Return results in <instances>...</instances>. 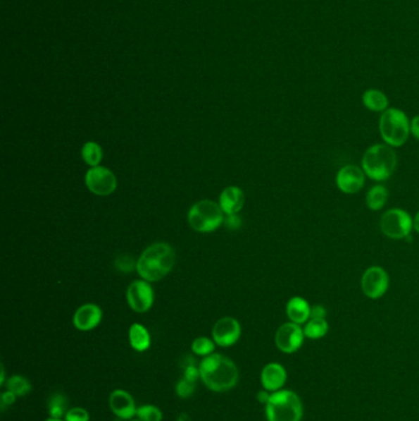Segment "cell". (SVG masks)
Instances as JSON below:
<instances>
[{
  "label": "cell",
  "instance_id": "13",
  "mask_svg": "<svg viewBox=\"0 0 419 421\" xmlns=\"http://www.w3.org/2000/svg\"><path fill=\"white\" fill-rule=\"evenodd\" d=\"M213 339L215 344L227 348L235 344L241 336V325L235 318L225 317L213 327Z\"/></svg>",
  "mask_w": 419,
  "mask_h": 421
},
{
  "label": "cell",
  "instance_id": "26",
  "mask_svg": "<svg viewBox=\"0 0 419 421\" xmlns=\"http://www.w3.org/2000/svg\"><path fill=\"white\" fill-rule=\"evenodd\" d=\"M8 391L14 393L16 397H24L31 391V383L23 376H13L8 381Z\"/></svg>",
  "mask_w": 419,
  "mask_h": 421
},
{
  "label": "cell",
  "instance_id": "3",
  "mask_svg": "<svg viewBox=\"0 0 419 421\" xmlns=\"http://www.w3.org/2000/svg\"><path fill=\"white\" fill-rule=\"evenodd\" d=\"M397 154L392 147L382 143L373 145L361 158V169L374 181L390 179L397 168Z\"/></svg>",
  "mask_w": 419,
  "mask_h": 421
},
{
  "label": "cell",
  "instance_id": "1",
  "mask_svg": "<svg viewBox=\"0 0 419 421\" xmlns=\"http://www.w3.org/2000/svg\"><path fill=\"white\" fill-rule=\"evenodd\" d=\"M202 382L214 392H225L237 386L239 370L230 358L220 353H212L199 365Z\"/></svg>",
  "mask_w": 419,
  "mask_h": 421
},
{
  "label": "cell",
  "instance_id": "2",
  "mask_svg": "<svg viewBox=\"0 0 419 421\" xmlns=\"http://www.w3.org/2000/svg\"><path fill=\"white\" fill-rule=\"evenodd\" d=\"M176 254L168 243H154L140 255L135 269L148 282L163 280L174 269Z\"/></svg>",
  "mask_w": 419,
  "mask_h": 421
},
{
  "label": "cell",
  "instance_id": "31",
  "mask_svg": "<svg viewBox=\"0 0 419 421\" xmlns=\"http://www.w3.org/2000/svg\"><path fill=\"white\" fill-rule=\"evenodd\" d=\"M15 401H16V396L14 393L10 392V391L3 393V396H1V410L4 412L5 408L13 405Z\"/></svg>",
  "mask_w": 419,
  "mask_h": 421
},
{
  "label": "cell",
  "instance_id": "30",
  "mask_svg": "<svg viewBox=\"0 0 419 421\" xmlns=\"http://www.w3.org/2000/svg\"><path fill=\"white\" fill-rule=\"evenodd\" d=\"M327 310L323 305H316L311 307V313H310V319H326Z\"/></svg>",
  "mask_w": 419,
  "mask_h": 421
},
{
  "label": "cell",
  "instance_id": "37",
  "mask_svg": "<svg viewBox=\"0 0 419 421\" xmlns=\"http://www.w3.org/2000/svg\"><path fill=\"white\" fill-rule=\"evenodd\" d=\"M46 421H62L61 419H54V417H49V420Z\"/></svg>",
  "mask_w": 419,
  "mask_h": 421
},
{
  "label": "cell",
  "instance_id": "23",
  "mask_svg": "<svg viewBox=\"0 0 419 421\" xmlns=\"http://www.w3.org/2000/svg\"><path fill=\"white\" fill-rule=\"evenodd\" d=\"M330 329L327 320L326 319H310L305 324L304 334L305 338L308 339L318 340L326 336Z\"/></svg>",
  "mask_w": 419,
  "mask_h": 421
},
{
  "label": "cell",
  "instance_id": "27",
  "mask_svg": "<svg viewBox=\"0 0 419 421\" xmlns=\"http://www.w3.org/2000/svg\"><path fill=\"white\" fill-rule=\"evenodd\" d=\"M215 349V341L201 336L192 343V351L199 356H209Z\"/></svg>",
  "mask_w": 419,
  "mask_h": 421
},
{
  "label": "cell",
  "instance_id": "38",
  "mask_svg": "<svg viewBox=\"0 0 419 421\" xmlns=\"http://www.w3.org/2000/svg\"><path fill=\"white\" fill-rule=\"evenodd\" d=\"M133 421H142V420H133Z\"/></svg>",
  "mask_w": 419,
  "mask_h": 421
},
{
  "label": "cell",
  "instance_id": "36",
  "mask_svg": "<svg viewBox=\"0 0 419 421\" xmlns=\"http://www.w3.org/2000/svg\"><path fill=\"white\" fill-rule=\"evenodd\" d=\"M4 379H5L4 367H1V381H0V382H1V384H3V383H4Z\"/></svg>",
  "mask_w": 419,
  "mask_h": 421
},
{
  "label": "cell",
  "instance_id": "22",
  "mask_svg": "<svg viewBox=\"0 0 419 421\" xmlns=\"http://www.w3.org/2000/svg\"><path fill=\"white\" fill-rule=\"evenodd\" d=\"M389 199V191L384 185L373 186L366 194V206L371 211H380L385 207Z\"/></svg>",
  "mask_w": 419,
  "mask_h": 421
},
{
  "label": "cell",
  "instance_id": "5",
  "mask_svg": "<svg viewBox=\"0 0 419 421\" xmlns=\"http://www.w3.org/2000/svg\"><path fill=\"white\" fill-rule=\"evenodd\" d=\"M303 403L293 391H277L270 394L265 404V415L268 421H301Z\"/></svg>",
  "mask_w": 419,
  "mask_h": 421
},
{
  "label": "cell",
  "instance_id": "8",
  "mask_svg": "<svg viewBox=\"0 0 419 421\" xmlns=\"http://www.w3.org/2000/svg\"><path fill=\"white\" fill-rule=\"evenodd\" d=\"M361 285L368 298L379 300L390 287V276L384 267H368L361 276Z\"/></svg>",
  "mask_w": 419,
  "mask_h": 421
},
{
  "label": "cell",
  "instance_id": "33",
  "mask_svg": "<svg viewBox=\"0 0 419 421\" xmlns=\"http://www.w3.org/2000/svg\"><path fill=\"white\" fill-rule=\"evenodd\" d=\"M411 135L419 140V116H415L411 120Z\"/></svg>",
  "mask_w": 419,
  "mask_h": 421
},
{
  "label": "cell",
  "instance_id": "24",
  "mask_svg": "<svg viewBox=\"0 0 419 421\" xmlns=\"http://www.w3.org/2000/svg\"><path fill=\"white\" fill-rule=\"evenodd\" d=\"M102 148L96 142H87L82 145V157L84 161L92 168L99 166L102 160Z\"/></svg>",
  "mask_w": 419,
  "mask_h": 421
},
{
  "label": "cell",
  "instance_id": "4",
  "mask_svg": "<svg viewBox=\"0 0 419 421\" xmlns=\"http://www.w3.org/2000/svg\"><path fill=\"white\" fill-rule=\"evenodd\" d=\"M379 131L385 145L392 148L402 147L410 138L411 121L400 109L389 107L381 114Z\"/></svg>",
  "mask_w": 419,
  "mask_h": 421
},
{
  "label": "cell",
  "instance_id": "10",
  "mask_svg": "<svg viewBox=\"0 0 419 421\" xmlns=\"http://www.w3.org/2000/svg\"><path fill=\"white\" fill-rule=\"evenodd\" d=\"M127 302L137 313H145L153 307L154 291L145 280L135 281L127 290Z\"/></svg>",
  "mask_w": 419,
  "mask_h": 421
},
{
  "label": "cell",
  "instance_id": "16",
  "mask_svg": "<svg viewBox=\"0 0 419 421\" xmlns=\"http://www.w3.org/2000/svg\"><path fill=\"white\" fill-rule=\"evenodd\" d=\"M287 381V371L280 363H268L261 373V382L265 391L277 392L280 391Z\"/></svg>",
  "mask_w": 419,
  "mask_h": 421
},
{
  "label": "cell",
  "instance_id": "11",
  "mask_svg": "<svg viewBox=\"0 0 419 421\" xmlns=\"http://www.w3.org/2000/svg\"><path fill=\"white\" fill-rule=\"evenodd\" d=\"M305 334L299 324L293 322L280 325L275 333V345L284 353H293L303 346Z\"/></svg>",
  "mask_w": 419,
  "mask_h": 421
},
{
  "label": "cell",
  "instance_id": "14",
  "mask_svg": "<svg viewBox=\"0 0 419 421\" xmlns=\"http://www.w3.org/2000/svg\"><path fill=\"white\" fill-rule=\"evenodd\" d=\"M101 308L94 303H87L77 308L73 318V323L77 330L89 331L95 329L101 323Z\"/></svg>",
  "mask_w": 419,
  "mask_h": 421
},
{
  "label": "cell",
  "instance_id": "28",
  "mask_svg": "<svg viewBox=\"0 0 419 421\" xmlns=\"http://www.w3.org/2000/svg\"><path fill=\"white\" fill-rule=\"evenodd\" d=\"M137 417L142 421H161L163 413L154 405H142L137 409Z\"/></svg>",
  "mask_w": 419,
  "mask_h": 421
},
{
  "label": "cell",
  "instance_id": "12",
  "mask_svg": "<svg viewBox=\"0 0 419 421\" xmlns=\"http://www.w3.org/2000/svg\"><path fill=\"white\" fill-rule=\"evenodd\" d=\"M365 178L364 170L358 165H346L341 168L336 175V185L343 194H357L364 188Z\"/></svg>",
  "mask_w": 419,
  "mask_h": 421
},
{
  "label": "cell",
  "instance_id": "21",
  "mask_svg": "<svg viewBox=\"0 0 419 421\" xmlns=\"http://www.w3.org/2000/svg\"><path fill=\"white\" fill-rule=\"evenodd\" d=\"M130 346L138 351V353H143L145 350L150 348V334L148 329L145 328L144 325L135 323L130 328Z\"/></svg>",
  "mask_w": 419,
  "mask_h": 421
},
{
  "label": "cell",
  "instance_id": "18",
  "mask_svg": "<svg viewBox=\"0 0 419 421\" xmlns=\"http://www.w3.org/2000/svg\"><path fill=\"white\" fill-rule=\"evenodd\" d=\"M285 310L290 322H293L295 324H306L310 320L311 305H308V300L303 297L295 295L293 298H290L287 303Z\"/></svg>",
  "mask_w": 419,
  "mask_h": 421
},
{
  "label": "cell",
  "instance_id": "25",
  "mask_svg": "<svg viewBox=\"0 0 419 421\" xmlns=\"http://www.w3.org/2000/svg\"><path fill=\"white\" fill-rule=\"evenodd\" d=\"M49 412L51 417L61 419L67 414V398L63 394H54L51 397L49 402Z\"/></svg>",
  "mask_w": 419,
  "mask_h": 421
},
{
  "label": "cell",
  "instance_id": "35",
  "mask_svg": "<svg viewBox=\"0 0 419 421\" xmlns=\"http://www.w3.org/2000/svg\"><path fill=\"white\" fill-rule=\"evenodd\" d=\"M413 229H415V232L419 233V212L413 218Z\"/></svg>",
  "mask_w": 419,
  "mask_h": 421
},
{
  "label": "cell",
  "instance_id": "19",
  "mask_svg": "<svg viewBox=\"0 0 419 421\" xmlns=\"http://www.w3.org/2000/svg\"><path fill=\"white\" fill-rule=\"evenodd\" d=\"M199 377H201L199 368L196 367L194 365L187 366L183 373V377L180 379V382L176 386L177 396L181 398L191 397L196 389V382Z\"/></svg>",
  "mask_w": 419,
  "mask_h": 421
},
{
  "label": "cell",
  "instance_id": "7",
  "mask_svg": "<svg viewBox=\"0 0 419 421\" xmlns=\"http://www.w3.org/2000/svg\"><path fill=\"white\" fill-rule=\"evenodd\" d=\"M380 229L387 238L405 239L413 229V218L405 209H389L381 216Z\"/></svg>",
  "mask_w": 419,
  "mask_h": 421
},
{
  "label": "cell",
  "instance_id": "34",
  "mask_svg": "<svg viewBox=\"0 0 419 421\" xmlns=\"http://www.w3.org/2000/svg\"><path fill=\"white\" fill-rule=\"evenodd\" d=\"M267 392H268V391H262V392L257 394V399L260 401V403H263V404H267V403H268L270 394H268Z\"/></svg>",
  "mask_w": 419,
  "mask_h": 421
},
{
  "label": "cell",
  "instance_id": "15",
  "mask_svg": "<svg viewBox=\"0 0 419 421\" xmlns=\"http://www.w3.org/2000/svg\"><path fill=\"white\" fill-rule=\"evenodd\" d=\"M108 403L113 414L120 419L128 420L137 414L135 399L132 398L130 393L125 392L123 389L113 391L110 396Z\"/></svg>",
  "mask_w": 419,
  "mask_h": 421
},
{
  "label": "cell",
  "instance_id": "32",
  "mask_svg": "<svg viewBox=\"0 0 419 421\" xmlns=\"http://www.w3.org/2000/svg\"><path fill=\"white\" fill-rule=\"evenodd\" d=\"M225 223H227V228H230V229H239L241 226V218L237 214H229Z\"/></svg>",
  "mask_w": 419,
  "mask_h": 421
},
{
  "label": "cell",
  "instance_id": "20",
  "mask_svg": "<svg viewBox=\"0 0 419 421\" xmlns=\"http://www.w3.org/2000/svg\"><path fill=\"white\" fill-rule=\"evenodd\" d=\"M363 104L364 106L373 112L386 111L389 109V99L384 92L377 90V89H369L363 94Z\"/></svg>",
  "mask_w": 419,
  "mask_h": 421
},
{
  "label": "cell",
  "instance_id": "9",
  "mask_svg": "<svg viewBox=\"0 0 419 421\" xmlns=\"http://www.w3.org/2000/svg\"><path fill=\"white\" fill-rule=\"evenodd\" d=\"M85 185L92 194L108 196L116 191V175L105 166H94L85 175Z\"/></svg>",
  "mask_w": 419,
  "mask_h": 421
},
{
  "label": "cell",
  "instance_id": "6",
  "mask_svg": "<svg viewBox=\"0 0 419 421\" xmlns=\"http://www.w3.org/2000/svg\"><path fill=\"white\" fill-rule=\"evenodd\" d=\"M224 211L220 205L212 200H202L193 205L188 211L189 226L199 233L214 232L225 221Z\"/></svg>",
  "mask_w": 419,
  "mask_h": 421
},
{
  "label": "cell",
  "instance_id": "29",
  "mask_svg": "<svg viewBox=\"0 0 419 421\" xmlns=\"http://www.w3.org/2000/svg\"><path fill=\"white\" fill-rule=\"evenodd\" d=\"M89 413L84 408H72L65 414V421H89Z\"/></svg>",
  "mask_w": 419,
  "mask_h": 421
},
{
  "label": "cell",
  "instance_id": "17",
  "mask_svg": "<svg viewBox=\"0 0 419 421\" xmlns=\"http://www.w3.org/2000/svg\"><path fill=\"white\" fill-rule=\"evenodd\" d=\"M219 205L227 216L237 214L245 205L244 191L237 186H229L223 190L219 197Z\"/></svg>",
  "mask_w": 419,
  "mask_h": 421
}]
</instances>
